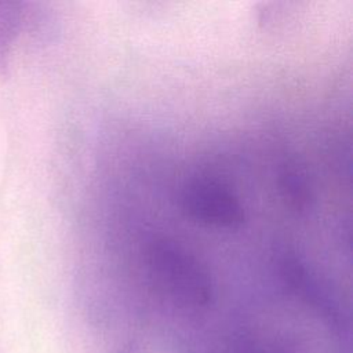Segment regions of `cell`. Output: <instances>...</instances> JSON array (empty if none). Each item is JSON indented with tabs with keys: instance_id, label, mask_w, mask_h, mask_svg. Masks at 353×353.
<instances>
[{
	"instance_id": "1",
	"label": "cell",
	"mask_w": 353,
	"mask_h": 353,
	"mask_svg": "<svg viewBox=\"0 0 353 353\" xmlns=\"http://www.w3.org/2000/svg\"><path fill=\"white\" fill-rule=\"evenodd\" d=\"M146 261L156 283L179 305L205 307L212 283L205 266L186 248L170 239H156L146 248Z\"/></svg>"
},
{
	"instance_id": "2",
	"label": "cell",
	"mask_w": 353,
	"mask_h": 353,
	"mask_svg": "<svg viewBox=\"0 0 353 353\" xmlns=\"http://www.w3.org/2000/svg\"><path fill=\"white\" fill-rule=\"evenodd\" d=\"M181 208L204 225L237 229L245 219L239 197L223 183L214 179H193L181 192Z\"/></svg>"
},
{
	"instance_id": "3",
	"label": "cell",
	"mask_w": 353,
	"mask_h": 353,
	"mask_svg": "<svg viewBox=\"0 0 353 353\" xmlns=\"http://www.w3.org/2000/svg\"><path fill=\"white\" fill-rule=\"evenodd\" d=\"M279 188L288 207L295 211H306L313 200L312 188L306 174L294 164H287L279 175Z\"/></svg>"
},
{
	"instance_id": "4",
	"label": "cell",
	"mask_w": 353,
	"mask_h": 353,
	"mask_svg": "<svg viewBox=\"0 0 353 353\" xmlns=\"http://www.w3.org/2000/svg\"><path fill=\"white\" fill-rule=\"evenodd\" d=\"M21 4L0 3V72L7 69L10 51L21 28Z\"/></svg>"
}]
</instances>
